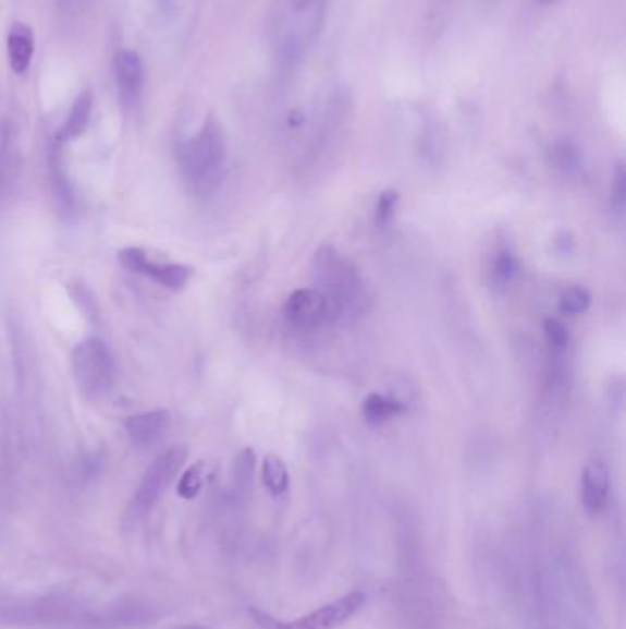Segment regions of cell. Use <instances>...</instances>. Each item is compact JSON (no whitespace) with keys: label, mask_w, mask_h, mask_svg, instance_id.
I'll use <instances>...</instances> for the list:
<instances>
[{"label":"cell","mask_w":626,"mask_h":629,"mask_svg":"<svg viewBox=\"0 0 626 629\" xmlns=\"http://www.w3.org/2000/svg\"><path fill=\"white\" fill-rule=\"evenodd\" d=\"M162 2H164V4H170V2H173V0H162Z\"/></svg>","instance_id":"4316f807"},{"label":"cell","mask_w":626,"mask_h":629,"mask_svg":"<svg viewBox=\"0 0 626 629\" xmlns=\"http://www.w3.org/2000/svg\"><path fill=\"white\" fill-rule=\"evenodd\" d=\"M179 170L187 192L206 199L223 181L226 136L216 118H208L197 135L179 146Z\"/></svg>","instance_id":"6da1fadb"},{"label":"cell","mask_w":626,"mask_h":629,"mask_svg":"<svg viewBox=\"0 0 626 629\" xmlns=\"http://www.w3.org/2000/svg\"><path fill=\"white\" fill-rule=\"evenodd\" d=\"M315 277L322 283L331 306L342 312L347 304H353L358 294L363 293L360 278L346 259L340 258L336 251L323 247L315 256Z\"/></svg>","instance_id":"5b68a950"},{"label":"cell","mask_w":626,"mask_h":629,"mask_svg":"<svg viewBox=\"0 0 626 629\" xmlns=\"http://www.w3.org/2000/svg\"><path fill=\"white\" fill-rule=\"evenodd\" d=\"M90 114H93V93L87 88V90H83L82 95L77 96L74 104H72L69 118H66L63 128L59 130L58 142L65 144V142L79 138V136L87 131Z\"/></svg>","instance_id":"4fadbf2b"},{"label":"cell","mask_w":626,"mask_h":629,"mask_svg":"<svg viewBox=\"0 0 626 629\" xmlns=\"http://www.w3.org/2000/svg\"><path fill=\"white\" fill-rule=\"evenodd\" d=\"M492 273L498 282L510 283L518 275V259L511 251H500L492 262Z\"/></svg>","instance_id":"ffe728a7"},{"label":"cell","mask_w":626,"mask_h":629,"mask_svg":"<svg viewBox=\"0 0 626 629\" xmlns=\"http://www.w3.org/2000/svg\"><path fill=\"white\" fill-rule=\"evenodd\" d=\"M254 475H256V455L250 447H246L235 459L234 476L237 488L241 492L253 488Z\"/></svg>","instance_id":"2e32d148"},{"label":"cell","mask_w":626,"mask_h":629,"mask_svg":"<svg viewBox=\"0 0 626 629\" xmlns=\"http://www.w3.org/2000/svg\"><path fill=\"white\" fill-rule=\"evenodd\" d=\"M205 462H197L189 470L184 471V475L179 481V488H176L182 499H194V497H197L202 486H205Z\"/></svg>","instance_id":"ac0fdd59"},{"label":"cell","mask_w":626,"mask_h":629,"mask_svg":"<svg viewBox=\"0 0 626 629\" xmlns=\"http://www.w3.org/2000/svg\"><path fill=\"white\" fill-rule=\"evenodd\" d=\"M551 157L555 160V165L559 166V170L562 171L577 170L580 165L579 149L572 142H559V144H555Z\"/></svg>","instance_id":"7402d4cb"},{"label":"cell","mask_w":626,"mask_h":629,"mask_svg":"<svg viewBox=\"0 0 626 629\" xmlns=\"http://www.w3.org/2000/svg\"><path fill=\"white\" fill-rule=\"evenodd\" d=\"M366 604V594L360 591L340 596L339 601L331 602L328 606L315 609V612L296 618V620H278L269 613L261 612L258 607H250L248 613L254 618V622L263 629H336L344 626L347 620H352Z\"/></svg>","instance_id":"277c9868"},{"label":"cell","mask_w":626,"mask_h":629,"mask_svg":"<svg viewBox=\"0 0 626 629\" xmlns=\"http://www.w3.org/2000/svg\"><path fill=\"white\" fill-rule=\"evenodd\" d=\"M610 473L601 460L586 464L580 479V500L590 513H599L609 503Z\"/></svg>","instance_id":"8fae6325"},{"label":"cell","mask_w":626,"mask_h":629,"mask_svg":"<svg viewBox=\"0 0 626 629\" xmlns=\"http://www.w3.org/2000/svg\"><path fill=\"white\" fill-rule=\"evenodd\" d=\"M170 427L171 414L165 409L142 412V414L127 418L125 422V431H127L131 444L142 451H147L157 446L160 440H164Z\"/></svg>","instance_id":"9c48e42d"},{"label":"cell","mask_w":626,"mask_h":629,"mask_svg":"<svg viewBox=\"0 0 626 629\" xmlns=\"http://www.w3.org/2000/svg\"><path fill=\"white\" fill-rule=\"evenodd\" d=\"M591 304V293L582 286H574V288L566 289L559 302V310L564 315H580L585 313Z\"/></svg>","instance_id":"e0dca14e"},{"label":"cell","mask_w":626,"mask_h":629,"mask_svg":"<svg viewBox=\"0 0 626 629\" xmlns=\"http://www.w3.org/2000/svg\"><path fill=\"white\" fill-rule=\"evenodd\" d=\"M261 479L270 495L281 497L287 494L291 476H289L287 465L278 455L269 453L265 457L263 464H261Z\"/></svg>","instance_id":"9a60e30c"},{"label":"cell","mask_w":626,"mask_h":629,"mask_svg":"<svg viewBox=\"0 0 626 629\" xmlns=\"http://www.w3.org/2000/svg\"><path fill=\"white\" fill-rule=\"evenodd\" d=\"M118 259L127 271L151 278L152 282L160 283L171 291H181L186 288L192 277V269L186 265L157 264L147 258V254L138 247L123 249L118 253Z\"/></svg>","instance_id":"52a82bcc"},{"label":"cell","mask_w":626,"mask_h":629,"mask_svg":"<svg viewBox=\"0 0 626 629\" xmlns=\"http://www.w3.org/2000/svg\"><path fill=\"white\" fill-rule=\"evenodd\" d=\"M118 95L123 106L135 107L144 90V63L135 50H120L114 58Z\"/></svg>","instance_id":"30bf717a"},{"label":"cell","mask_w":626,"mask_h":629,"mask_svg":"<svg viewBox=\"0 0 626 629\" xmlns=\"http://www.w3.org/2000/svg\"><path fill=\"white\" fill-rule=\"evenodd\" d=\"M170 629H208V628H202V626H176V628H170Z\"/></svg>","instance_id":"d4e9b609"},{"label":"cell","mask_w":626,"mask_h":629,"mask_svg":"<svg viewBox=\"0 0 626 629\" xmlns=\"http://www.w3.org/2000/svg\"><path fill=\"white\" fill-rule=\"evenodd\" d=\"M404 407L393 398H388L384 395H369L363 403V416L368 424L381 425L392 418L403 414Z\"/></svg>","instance_id":"5bb4252c"},{"label":"cell","mask_w":626,"mask_h":629,"mask_svg":"<svg viewBox=\"0 0 626 629\" xmlns=\"http://www.w3.org/2000/svg\"><path fill=\"white\" fill-rule=\"evenodd\" d=\"M36 53V34L26 23H13L8 34V59L15 74H24Z\"/></svg>","instance_id":"7c38bea8"},{"label":"cell","mask_w":626,"mask_h":629,"mask_svg":"<svg viewBox=\"0 0 626 629\" xmlns=\"http://www.w3.org/2000/svg\"><path fill=\"white\" fill-rule=\"evenodd\" d=\"M186 447H171L165 453L159 455L157 459L152 460V464L149 465V470L142 479L140 486L133 495L127 518L136 521L151 510L155 503L160 499V495L164 494L165 488L170 486L171 481L181 471L182 465L186 462Z\"/></svg>","instance_id":"8992f818"},{"label":"cell","mask_w":626,"mask_h":629,"mask_svg":"<svg viewBox=\"0 0 626 629\" xmlns=\"http://www.w3.org/2000/svg\"><path fill=\"white\" fill-rule=\"evenodd\" d=\"M614 195L615 199H617V203L623 206L626 195V176L623 165L617 166V171H615Z\"/></svg>","instance_id":"cb8c5ba5"},{"label":"cell","mask_w":626,"mask_h":629,"mask_svg":"<svg viewBox=\"0 0 626 629\" xmlns=\"http://www.w3.org/2000/svg\"><path fill=\"white\" fill-rule=\"evenodd\" d=\"M50 168H52L53 189H56V195H58L59 203L65 206L66 210H72V206H74V197H72L71 184H69L65 173L61 170V162H59L58 155H52V159H50Z\"/></svg>","instance_id":"d6986e66"},{"label":"cell","mask_w":626,"mask_h":629,"mask_svg":"<svg viewBox=\"0 0 626 629\" xmlns=\"http://www.w3.org/2000/svg\"><path fill=\"white\" fill-rule=\"evenodd\" d=\"M72 371L77 388L87 400H101L114 385V359L106 342L87 339L72 352Z\"/></svg>","instance_id":"3957f363"},{"label":"cell","mask_w":626,"mask_h":629,"mask_svg":"<svg viewBox=\"0 0 626 629\" xmlns=\"http://www.w3.org/2000/svg\"><path fill=\"white\" fill-rule=\"evenodd\" d=\"M545 341L553 350H566L569 344V331L559 318L548 317L544 320Z\"/></svg>","instance_id":"603a6c76"},{"label":"cell","mask_w":626,"mask_h":629,"mask_svg":"<svg viewBox=\"0 0 626 629\" xmlns=\"http://www.w3.org/2000/svg\"><path fill=\"white\" fill-rule=\"evenodd\" d=\"M539 2H542V4H553L556 0H539Z\"/></svg>","instance_id":"484cf974"},{"label":"cell","mask_w":626,"mask_h":629,"mask_svg":"<svg viewBox=\"0 0 626 629\" xmlns=\"http://www.w3.org/2000/svg\"><path fill=\"white\" fill-rule=\"evenodd\" d=\"M398 205V192L395 190H384L381 195H379V201H377V206H375V223L379 227H386L393 219V214L397 210Z\"/></svg>","instance_id":"44dd1931"},{"label":"cell","mask_w":626,"mask_h":629,"mask_svg":"<svg viewBox=\"0 0 626 629\" xmlns=\"http://www.w3.org/2000/svg\"><path fill=\"white\" fill-rule=\"evenodd\" d=\"M329 0H289V26L280 47L281 71L293 72L318 41L328 19Z\"/></svg>","instance_id":"7a4b0ae2"},{"label":"cell","mask_w":626,"mask_h":629,"mask_svg":"<svg viewBox=\"0 0 626 629\" xmlns=\"http://www.w3.org/2000/svg\"><path fill=\"white\" fill-rule=\"evenodd\" d=\"M283 312L296 328L312 329L333 315V306L320 289L304 288L289 297Z\"/></svg>","instance_id":"ba28073f"}]
</instances>
